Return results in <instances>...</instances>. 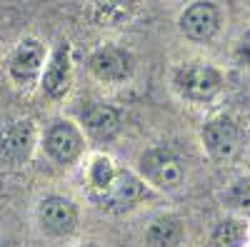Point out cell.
I'll return each instance as SVG.
<instances>
[{"label": "cell", "mask_w": 250, "mask_h": 247, "mask_svg": "<svg viewBox=\"0 0 250 247\" xmlns=\"http://www.w3.org/2000/svg\"><path fill=\"white\" fill-rule=\"evenodd\" d=\"M175 85L185 97L205 102L220 90V73L210 65H185L175 73Z\"/></svg>", "instance_id": "obj_1"}, {"label": "cell", "mask_w": 250, "mask_h": 247, "mask_svg": "<svg viewBox=\"0 0 250 247\" xmlns=\"http://www.w3.org/2000/svg\"><path fill=\"white\" fill-rule=\"evenodd\" d=\"M38 220H40V228H43L48 235L65 237V235H70L75 230L78 210H75V205L68 197L50 195V197H45L43 202H40Z\"/></svg>", "instance_id": "obj_2"}, {"label": "cell", "mask_w": 250, "mask_h": 247, "mask_svg": "<svg viewBox=\"0 0 250 247\" xmlns=\"http://www.w3.org/2000/svg\"><path fill=\"white\" fill-rule=\"evenodd\" d=\"M140 170L160 190H175L183 182V168L168 150H148L140 157Z\"/></svg>", "instance_id": "obj_3"}, {"label": "cell", "mask_w": 250, "mask_h": 247, "mask_svg": "<svg viewBox=\"0 0 250 247\" xmlns=\"http://www.w3.org/2000/svg\"><path fill=\"white\" fill-rule=\"evenodd\" d=\"M43 148H45L50 160H55L60 165H68V162L78 160V155L83 152V137H80L75 125H70L65 120H58L48 128Z\"/></svg>", "instance_id": "obj_4"}, {"label": "cell", "mask_w": 250, "mask_h": 247, "mask_svg": "<svg viewBox=\"0 0 250 247\" xmlns=\"http://www.w3.org/2000/svg\"><path fill=\"white\" fill-rule=\"evenodd\" d=\"M35 145V125L33 120H15L0 130V160L3 162H23L30 157Z\"/></svg>", "instance_id": "obj_5"}, {"label": "cell", "mask_w": 250, "mask_h": 247, "mask_svg": "<svg viewBox=\"0 0 250 247\" xmlns=\"http://www.w3.org/2000/svg\"><path fill=\"white\" fill-rule=\"evenodd\" d=\"M43 60H45V48L40 45L35 38H25L10 57V68H8L10 77L18 85H33L35 77L40 75Z\"/></svg>", "instance_id": "obj_6"}, {"label": "cell", "mask_w": 250, "mask_h": 247, "mask_svg": "<svg viewBox=\"0 0 250 247\" xmlns=\"http://www.w3.org/2000/svg\"><path fill=\"white\" fill-rule=\"evenodd\" d=\"M205 150L215 160H230L238 150V128L230 117H215L203 130Z\"/></svg>", "instance_id": "obj_7"}, {"label": "cell", "mask_w": 250, "mask_h": 247, "mask_svg": "<svg viewBox=\"0 0 250 247\" xmlns=\"http://www.w3.org/2000/svg\"><path fill=\"white\" fill-rule=\"evenodd\" d=\"M218 8L208 0H198L180 15V30L190 40H210L218 30Z\"/></svg>", "instance_id": "obj_8"}, {"label": "cell", "mask_w": 250, "mask_h": 247, "mask_svg": "<svg viewBox=\"0 0 250 247\" xmlns=\"http://www.w3.org/2000/svg\"><path fill=\"white\" fill-rule=\"evenodd\" d=\"M70 82V45L58 43L55 50L50 53V60L43 70V90L53 100L62 97Z\"/></svg>", "instance_id": "obj_9"}, {"label": "cell", "mask_w": 250, "mask_h": 247, "mask_svg": "<svg viewBox=\"0 0 250 247\" xmlns=\"http://www.w3.org/2000/svg\"><path fill=\"white\" fill-rule=\"evenodd\" d=\"M90 70L100 80L115 82L130 73V57H128V53H123L118 48H100L90 57Z\"/></svg>", "instance_id": "obj_10"}, {"label": "cell", "mask_w": 250, "mask_h": 247, "mask_svg": "<svg viewBox=\"0 0 250 247\" xmlns=\"http://www.w3.org/2000/svg\"><path fill=\"white\" fill-rule=\"evenodd\" d=\"M83 122H85V128L93 137L98 140H108L118 133V113L108 105H88L83 110Z\"/></svg>", "instance_id": "obj_11"}, {"label": "cell", "mask_w": 250, "mask_h": 247, "mask_svg": "<svg viewBox=\"0 0 250 247\" xmlns=\"http://www.w3.org/2000/svg\"><path fill=\"white\" fill-rule=\"evenodd\" d=\"M183 240V222L175 215L158 217L148 230V245L150 247H175Z\"/></svg>", "instance_id": "obj_12"}, {"label": "cell", "mask_w": 250, "mask_h": 247, "mask_svg": "<svg viewBox=\"0 0 250 247\" xmlns=\"http://www.w3.org/2000/svg\"><path fill=\"white\" fill-rule=\"evenodd\" d=\"M143 185H140V180H135L133 175H118L115 180H113V185H110V195H113V200H118V202H125V205H130V202H135V200H140L143 197Z\"/></svg>", "instance_id": "obj_13"}, {"label": "cell", "mask_w": 250, "mask_h": 247, "mask_svg": "<svg viewBox=\"0 0 250 247\" xmlns=\"http://www.w3.org/2000/svg\"><path fill=\"white\" fill-rule=\"evenodd\" d=\"M243 235H245V230L238 220H223L213 230L210 245L213 247H238L243 242Z\"/></svg>", "instance_id": "obj_14"}, {"label": "cell", "mask_w": 250, "mask_h": 247, "mask_svg": "<svg viewBox=\"0 0 250 247\" xmlns=\"http://www.w3.org/2000/svg\"><path fill=\"white\" fill-rule=\"evenodd\" d=\"M90 180H93V185H95L98 190H110V185H113V180H115L110 160L98 157V160L93 162V168H90Z\"/></svg>", "instance_id": "obj_15"}, {"label": "cell", "mask_w": 250, "mask_h": 247, "mask_svg": "<svg viewBox=\"0 0 250 247\" xmlns=\"http://www.w3.org/2000/svg\"><path fill=\"white\" fill-rule=\"evenodd\" d=\"M225 200H228V205L230 208H235V210H240V212H250V182H238V185H233L230 190H228V195H225Z\"/></svg>", "instance_id": "obj_16"}, {"label": "cell", "mask_w": 250, "mask_h": 247, "mask_svg": "<svg viewBox=\"0 0 250 247\" xmlns=\"http://www.w3.org/2000/svg\"><path fill=\"white\" fill-rule=\"evenodd\" d=\"M238 60L250 68V30L240 38V43H238Z\"/></svg>", "instance_id": "obj_17"}, {"label": "cell", "mask_w": 250, "mask_h": 247, "mask_svg": "<svg viewBox=\"0 0 250 247\" xmlns=\"http://www.w3.org/2000/svg\"><path fill=\"white\" fill-rule=\"evenodd\" d=\"M98 3H100V8H105V10H120V8H125L128 0H98Z\"/></svg>", "instance_id": "obj_18"}, {"label": "cell", "mask_w": 250, "mask_h": 247, "mask_svg": "<svg viewBox=\"0 0 250 247\" xmlns=\"http://www.w3.org/2000/svg\"><path fill=\"white\" fill-rule=\"evenodd\" d=\"M83 247H100V245H95V242H88V245H83Z\"/></svg>", "instance_id": "obj_19"}, {"label": "cell", "mask_w": 250, "mask_h": 247, "mask_svg": "<svg viewBox=\"0 0 250 247\" xmlns=\"http://www.w3.org/2000/svg\"><path fill=\"white\" fill-rule=\"evenodd\" d=\"M0 247H8V245H3V242H0Z\"/></svg>", "instance_id": "obj_20"}]
</instances>
